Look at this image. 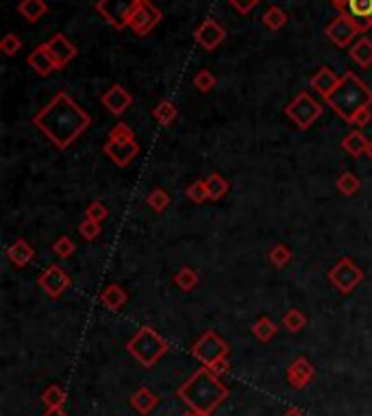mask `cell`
I'll list each match as a JSON object with an SVG mask.
<instances>
[{"instance_id": "6da1fadb", "label": "cell", "mask_w": 372, "mask_h": 416, "mask_svg": "<svg viewBox=\"0 0 372 416\" xmlns=\"http://www.w3.org/2000/svg\"><path fill=\"white\" fill-rule=\"evenodd\" d=\"M33 125L59 148H70L90 125L92 116L78 105L68 92H57L50 101L33 116Z\"/></svg>"}, {"instance_id": "7a4b0ae2", "label": "cell", "mask_w": 372, "mask_h": 416, "mask_svg": "<svg viewBox=\"0 0 372 416\" xmlns=\"http://www.w3.org/2000/svg\"><path fill=\"white\" fill-rule=\"evenodd\" d=\"M324 103L336 111V116L342 118L344 123L352 125V118L359 111L372 107V90L355 72H344L340 76L338 88L324 98Z\"/></svg>"}, {"instance_id": "3957f363", "label": "cell", "mask_w": 372, "mask_h": 416, "mask_svg": "<svg viewBox=\"0 0 372 416\" xmlns=\"http://www.w3.org/2000/svg\"><path fill=\"white\" fill-rule=\"evenodd\" d=\"M179 394L194 412L209 414L229 397V390L220 384V380L215 377L211 368H201L179 390Z\"/></svg>"}, {"instance_id": "277c9868", "label": "cell", "mask_w": 372, "mask_h": 416, "mask_svg": "<svg viewBox=\"0 0 372 416\" xmlns=\"http://www.w3.org/2000/svg\"><path fill=\"white\" fill-rule=\"evenodd\" d=\"M129 353L133 355V358L140 362L142 366L150 368L155 362H159L166 351H168V345L166 340L162 338L159 333H157L152 327H142L140 331H137L133 338L129 340L127 345Z\"/></svg>"}, {"instance_id": "5b68a950", "label": "cell", "mask_w": 372, "mask_h": 416, "mask_svg": "<svg viewBox=\"0 0 372 416\" xmlns=\"http://www.w3.org/2000/svg\"><path fill=\"white\" fill-rule=\"evenodd\" d=\"M192 353L196 360L203 362L211 370H224L229 366L227 364L229 345L215 331H205L192 347Z\"/></svg>"}, {"instance_id": "8992f818", "label": "cell", "mask_w": 372, "mask_h": 416, "mask_svg": "<svg viewBox=\"0 0 372 416\" xmlns=\"http://www.w3.org/2000/svg\"><path fill=\"white\" fill-rule=\"evenodd\" d=\"M324 113V105L320 101H316L309 92H301L296 94V98L285 105V116L296 125L301 131H307L316 125Z\"/></svg>"}, {"instance_id": "52a82bcc", "label": "cell", "mask_w": 372, "mask_h": 416, "mask_svg": "<svg viewBox=\"0 0 372 416\" xmlns=\"http://www.w3.org/2000/svg\"><path fill=\"white\" fill-rule=\"evenodd\" d=\"M137 5V0H96V13L101 15L109 27L122 31L129 27V18Z\"/></svg>"}, {"instance_id": "ba28073f", "label": "cell", "mask_w": 372, "mask_h": 416, "mask_svg": "<svg viewBox=\"0 0 372 416\" xmlns=\"http://www.w3.org/2000/svg\"><path fill=\"white\" fill-rule=\"evenodd\" d=\"M164 20L162 9L157 7L152 0H137V5L129 18V27L137 37H146L157 25H159Z\"/></svg>"}, {"instance_id": "9c48e42d", "label": "cell", "mask_w": 372, "mask_h": 416, "mask_svg": "<svg viewBox=\"0 0 372 416\" xmlns=\"http://www.w3.org/2000/svg\"><path fill=\"white\" fill-rule=\"evenodd\" d=\"M327 277L342 294H350L364 282V270L355 264V260H350V257H342V260L329 270Z\"/></svg>"}, {"instance_id": "30bf717a", "label": "cell", "mask_w": 372, "mask_h": 416, "mask_svg": "<svg viewBox=\"0 0 372 416\" xmlns=\"http://www.w3.org/2000/svg\"><path fill=\"white\" fill-rule=\"evenodd\" d=\"M329 42H333L338 48H348L355 44V37L362 35L357 25L352 22V18L348 13H338L336 18L331 20L324 29Z\"/></svg>"}, {"instance_id": "8fae6325", "label": "cell", "mask_w": 372, "mask_h": 416, "mask_svg": "<svg viewBox=\"0 0 372 416\" xmlns=\"http://www.w3.org/2000/svg\"><path fill=\"white\" fill-rule=\"evenodd\" d=\"M37 284L50 296V299H59V296L70 288V275L59 264H50L42 275L37 277Z\"/></svg>"}, {"instance_id": "7c38bea8", "label": "cell", "mask_w": 372, "mask_h": 416, "mask_svg": "<svg viewBox=\"0 0 372 416\" xmlns=\"http://www.w3.org/2000/svg\"><path fill=\"white\" fill-rule=\"evenodd\" d=\"M194 39H196V44L211 53L227 39V31L215 18H205L199 25V29L194 31Z\"/></svg>"}, {"instance_id": "4fadbf2b", "label": "cell", "mask_w": 372, "mask_h": 416, "mask_svg": "<svg viewBox=\"0 0 372 416\" xmlns=\"http://www.w3.org/2000/svg\"><path fill=\"white\" fill-rule=\"evenodd\" d=\"M103 153L109 157V160L115 164V166H120V168H127L133 164V160L137 155H140V144H137L135 140L131 142H117V140H107L103 144Z\"/></svg>"}, {"instance_id": "5bb4252c", "label": "cell", "mask_w": 372, "mask_h": 416, "mask_svg": "<svg viewBox=\"0 0 372 416\" xmlns=\"http://www.w3.org/2000/svg\"><path fill=\"white\" fill-rule=\"evenodd\" d=\"M46 46H48L50 55L55 57L59 70H64L72 62V59H76V55H78V48L70 42L64 33H55L46 42Z\"/></svg>"}, {"instance_id": "9a60e30c", "label": "cell", "mask_w": 372, "mask_h": 416, "mask_svg": "<svg viewBox=\"0 0 372 416\" xmlns=\"http://www.w3.org/2000/svg\"><path fill=\"white\" fill-rule=\"evenodd\" d=\"M101 103L107 107L109 113L113 116H122L131 105H133V96L127 88H122L120 83H113L103 96H101Z\"/></svg>"}, {"instance_id": "2e32d148", "label": "cell", "mask_w": 372, "mask_h": 416, "mask_svg": "<svg viewBox=\"0 0 372 416\" xmlns=\"http://www.w3.org/2000/svg\"><path fill=\"white\" fill-rule=\"evenodd\" d=\"M27 64H29V68H31L35 74H39V76H50L52 72L59 70V66H57V62H55V57L50 55V50H48L46 44L35 46V48L29 53V57H27Z\"/></svg>"}, {"instance_id": "e0dca14e", "label": "cell", "mask_w": 372, "mask_h": 416, "mask_svg": "<svg viewBox=\"0 0 372 416\" xmlns=\"http://www.w3.org/2000/svg\"><path fill=\"white\" fill-rule=\"evenodd\" d=\"M342 13H348L352 18L362 35L372 31V0H346Z\"/></svg>"}, {"instance_id": "ac0fdd59", "label": "cell", "mask_w": 372, "mask_h": 416, "mask_svg": "<svg viewBox=\"0 0 372 416\" xmlns=\"http://www.w3.org/2000/svg\"><path fill=\"white\" fill-rule=\"evenodd\" d=\"M309 83H311V88L316 90L322 98H327L333 90L338 88V83H340V76L333 72L331 68H327V66H322V68H318V72L313 74L311 78H309Z\"/></svg>"}, {"instance_id": "d6986e66", "label": "cell", "mask_w": 372, "mask_h": 416, "mask_svg": "<svg viewBox=\"0 0 372 416\" xmlns=\"http://www.w3.org/2000/svg\"><path fill=\"white\" fill-rule=\"evenodd\" d=\"M35 257V249L24 240V237H17V240L7 249V260L15 266V268H24L29 266V262Z\"/></svg>"}, {"instance_id": "ffe728a7", "label": "cell", "mask_w": 372, "mask_h": 416, "mask_svg": "<svg viewBox=\"0 0 372 416\" xmlns=\"http://www.w3.org/2000/svg\"><path fill=\"white\" fill-rule=\"evenodd\" d=\"M127 301H129V292L120 284H109L101 292V303L111 312H117L122 305H127Z\"/></svg>"}, {"instance_id": "44dd1931", "label": "cell", "mask_w": 372, "mask_h": 416, "mask_svg": "<svg viewBox=\"0 0 372 416\" xmlns=\"http://www.w3.org/2000/svg\"><path fill=\"white\" fill-rule=\"evenodd\" d=\"M311 377H313V366L305 358H299L287 370V380L294 388H305Z\"/></svg>"}, {"instance_id": "7402d4cb", "label": "cell", "mask_w": 372, "mask_h": 416, "mask_svg": "<svg viewBox=\"0 0 372 416\" xmlns=\"http://www.w3.org/2000/svg\"><path fill=\"white\" fill-rule=\"evenodd\" d=\"M348 55L359 68H370L372 66V39L362 35L357 42L350 46Z\"/></svg>"}, {"instance_id": "603a6c76", "label": "cell", "mask_w": 372, "mask_h": 416, "mask_svg": "<svg viewBox=\"0 0 372 416\" xmlns=\"http://www.w3.org/2000/svg\"><path fill=\"white\" fill-rule=\"evenodd\" d=\"M368 142H370L368 137H366L359 129H355V131H350L348 135L342 137L340 146H342V151L348 153L350 157H362V155H366Z\"/></svg>"}, {"instance_id": "cb8c5ba5", "label": "cell", "mask_w": 372, "mask_h": 416, "mask_svg": "<svg viewBox=\"0 0 372 416\" xmlns=\"http://www.w3.org/2000/svg\"><path fill=\"white\" fill-rule=\"evenodd\" d=\"M17 13L22 15L27 22L33 25L39 18H44L48 13V5H46V0H20Z\"/></svg>"}, {"instance_id": "d4e9b609", "label": "cell", "mask_w": 372, "mask_h": 416, "mask_svg": "<svg viewBox=\"0 0 372 416\" xmlns=\"http://www.w3.org/2000/svg\"><path fill=\"white\" fill-rule=\"evenodd\" d=\"M205 183H207V192H209V201H220V199H224L227 192L231 190L229 181L224 179V176H222L220 172H211V174L207 176V179H205Z\"/></svg>"}, {"instance_id": "484cf974", "label": "cell", "mask_w": 372, "mask_h": 416, "mask_svg": "<svg viewBox=\"0 0 372 416\" xmlns=\"http://www.w3.org/2000/svg\"><path fill=\"white\" fill-rule=\"evenodd\" d=\"M152 118L162 127H168V125H172L176 120V118H179V109H176V105L172 101L164 98V101H159V103H157V107L152 109Z\"/></svg>"}, {"instance_id": "4316f807", "label": "cell", "mask_w": 372, "mask_h": 416, "mask_svg": "<svg viewBox=\"0 0 372 416\" xmlns=\"http://www.w3.org/2000/svg\"><path fill=\"white\" fill-rule=\"evenodd\" d=\"M262 22H264L270 31H279V29H283V27L289 22V15H287L285 9H281V7H277V5H270V7L266 9L264 18H262Z\"/></svg>"}, {"instance_id": "83f0119b", "label": "cell", "mask_w": 372, "mask_h": 416, "mask_svg": "<svg viewBox=\"0 0 372 416\" xmlns=\"http://www.w3.org/2000/svg\"><path fill=\"white\" fill-rule=\"evenodd\" d=\"M336 188L344 194V196H352V194H357V190L362 188V181H359V176L355 172H342L338 176V181H336Z\"/></svg>"}, {"instance_id": "f1b7e54d", "label": "cell", "mask_w": 372, "mask_h": 416, "mask_svg": "<svg viewBox=\"0 0 372 416\" xmlns=\"http://www.w3.org/2000/svg\"><path fill=\"white\" fill-rule=\"evenodd\" d=\"M292 260V251L287 244H274L270 251H268V262L274 266V268H285Z\"/></svg>"}, {"instance_id": "f546056e", "label": "cell", "mask_w": 372, "mask_h": 416, "mask_svg": "<svg viewBox=\"0 0 372 416\" xmlns=\"http://www.w3.org/2000/svg\"><path fill=\"white\" fill-rule=\"evenodd\" d=\"M174 284L179 286L183 292H189V290H194L196 286H199V272H196L194 268H189V266H183L179 272L174 275Z\"/></svg>"}, {"instance_id": "4dcf8cb0", "label": "cell", "mask_w": 372, "mask_h": 416, "mask_svg": "<svg viewBox=\"0 0 372 416\" xmlns=\"http://www.w3.org/2000/svg\"><path fill=\"white\" fill-rule=\"evenodd\" d=\"M146 205H148L152 212L162 214V212H166L168 205H170V194H168L164 188H155V190L148 192V196H146Z\"/></svg>"}, {"instance_id": "1f68e13d", "label": "cell", "mask_w": 372, "mask_h": 416, "mask_svg": "<svg viewBox=\"0 0 372 416\" xmlns=\"http://www.w3.org/2000/svg\"><path fill=\"white\" fill-rule=\"evenodd\" d=\"M131 403H133V408L137 410V412H142V414H148L155 405H157V397L150 392V390H146V388H142L140 392H135L133 394V399H131Z\"/></svg>"}, {"instance_id": "d6a6232c", "label": "cell", "mask_w": 372, "mask_h": 416, "mask_svg": "<svg viewBox=\"0 0 372 416\" xmlns=\"http://www.w3.org/2000/svg\"><path fill=\"white\" fill-rule=\"evenodd\" d=\"M192 83H194V88L199 90V92H203V94H209L215 85H218V78H215V74L213 72H209V70H199L194 74V78H192Z\"/></svg>"}, {"instance_id": "836d02e7", "label": "cell", "mask_w": 372, "mask_h": 416, "mask_svg": "<svg viewBox=\"0 0 372 416\" xmlns=\"http://www.w3.org/2000/svg\"><path fill=\"white\" fill-rule=\"evenodd\" d=\"M283 327L289 331V333H299L307 327V316L301 312V310H289L285 316H283Z\"/></svg>"}, {"instance_id": "e575fe53", "label": "cell", "mask_w": 372, "mask_h": 416, "mask_svg": "<svg viewBox=\"0 0 372 416\" xmlns=\"http://www.w3.org/2000/svg\"><path fill=\"white\" fill-rule=\"evenodd\" d=\"M252 333H255V338H257V340L268 342L272 335L277 333V325H274L270 319H266V316H264V319H259L257 323L252 325Z\"/></svg>"}, {"instance_id": "d590c367", "label": "cell", "mask_w": 372, "mask_h": 416, "mask_svg": "<svg viewBox=\"0 0 372 416\" xmlns=\"http://www.w3.org/2000/svg\"><path fill=\"white\" fill-rule=\"evenodd\" d=\"M52 251H55L57 257H62V260H68V257H72L76 253V244L72 242L70 235H62V237H57V240H55Z\"/></svg>"}, {"instance_id": "8d00e7d4", "label": "cell", "mask_w": 372, "mask_h": 416, "mask_svg": "<svg viewBox=\"0 0 372 416\" xmlns=\"http://www.w3.org/2000/svg\"><path fill=\"white\" fill-rule=\"evenodd\" d=\"M187 199L192 201V203H196V205H201V203H205L207 199H209V192H207V183L203 181V179H199V181H194V183H189L187 186Z\"/></svg>"}, {"instance_id": "74e56055", "label": "cell", "mask_w": 372, "mask_h": 416, "mask_svg": "<svg viewBox=\"0 0 372 416\" xmlns=\"http://www.w3.org/2000/svg\"><path fill=\"white\" fill-rule=\"evenodd\" d=\"M0 50H3L7 57H13L22 50V39H20L15 33H7L3 39H0Z\"/></svg>"}, {"instance_id": "f35d334b", "label": "cell", "mask_w": 372, "mask_h": 416, "mask_svg": "<svg viewBox=\"0 0 372 416\" xmlns=\"http://www.w3.org/2000/svg\"><path fill=\"white\" fill-rule=\"evenodd\" d=\"M107 216H109V209L103 201H92L85 209V218H90V221H96V223H103L107 221Z\"/></svg>"}, {"instance_id": "ab89813d", "label": "cell", "mask_w": 372, "mask_h": 416, "mask_svg": "<svg viewBox=\"0 0 372 416\" xmlns=\"http://www.w3.org/2000/svg\"><path fill=\"white\" fill-rule=\"evenodd\" d=\"M107 140L131 142V140H135V133H133V129H131L127 123H117V125L109 131V137H107Z\"/></svg>"}, {"instance_id": "60d3db41", "label": "cell", "mask_w": 372, "mask_h": 416, "mask_svg": "<svg viewBox=\"0 0 372 416\" xmlns=\"http://www.w3.org/2000/svg\"><path fill=\"white\" fill-rule=\"evenodd\" d=\"M42 399H44V403H46L48 408H62V403H64V399H66V394H64V390L59 388V386H50V388L44 390Z\"/></svg>"}, {"instance_id": "b9f144b4", "label": "cell", "mask_w": 372, "mask_h": 416, "mask_svg": "<svg viewBox=\"0 0 372 416\" xmlns=\"http://www.w3.org/2000/svg\"><path fill=\"white\" fill-rule=\"evenodd\" d=\"M101 231H103L101 223L90 221V218H85V221L78 225V233H81L83 240H96V237L101 235Z\"/></svg>"}, {"instance_id": "7bdbcfd3", "label": "cell", "mask_w": 372, "mask_h": 416, "mask_svg": "<svg viewBox=\"0 0 372 416\" xmlns=\"http://www.w3.org/2000/svg\"><path fill=\"white\" fill-rule=\"evenodd\" d=\"M229 5L238 11V13H242V15H248L255 7L259 5V0H229Z\"/></svg>"}, {"instance_id": "ee69618b", "label": "cell", "mask_w": 372, "mask_h": 416, "mask_svg": "<svg viewBox=\"0 0 372 416\" xmlns=\"http://www.w3.org/2000/svg\"><path fill=\"white\" fill-rule=\"evenodd\" d=\"M372 123V111L370 109H364V111H359L355 118H352V125H357L359 129L362 127H368Z\"/></svg>"}, {"instance_id": "f6af8a7d", "label": "cell", "mask_w": 372, "mask_h": 416, "mask_svg": "<svg viewBox=\"0 0 372 416\" xmlns=\"http://www.w3.org/2000/svg\"><path fill=\"white\" fill-rule=\"evenodd\" d=\"M46 416H66V412L62 408H48Z\"/></svg>"}, {"instance_id": "bcb514c9", "label": "cell", "mask_w": 372, "mask_h": 416, "mask_svg": "<svg viewBox=\"0 0 372 416\" xmlns=\"http://www.w3.org/2000/svg\"><path fill=\"white\" fill-rule=\"evenodd\" d=\"M331 5L342 13V11H344V7H346V0H331Z\"/></svg>"}, {"instance_id": "7dc6e473", "label": "cell", "mask_w": 372, "mask_h": 416, "mask_svg": "<svg viewBox=\"0 0 372 416\" xmlns=\"http://www.w3.org/2000/svg\"><path fill=\"white\" fill-rule=\"evenodd\" d=\"M366 157L372 162V137H370V142H368V148H366Z\"/></svg>"}, {"instance_id": "c3c4849f", "label": "cell", "mask_w": 372, "mask_h": 416, "mask_svg": "<svg viewBox=\"0 0 372 416\" xmlns=\"http://www.w3.org/2000/svg\"><path fill=\"white\" fill-rule=\"evenodd\" d=\"M285 416H305V414H301L296 410H289V412H285Z\"/></svg>"}, {"instance_id": "681fc988", "label": "cell", "mask_w": 372, "mask_h": 416, "mask_svg": "<svg viewBox=\"0 0 372 416\" xmlns=\"http://www.w3.org/2000/svg\"><path fill=\"white\" fill-rule=\"evenodd\" d=\"M185 416H209V414H199V412H192V414H185Z\"/></svg>"}]
</instances>
